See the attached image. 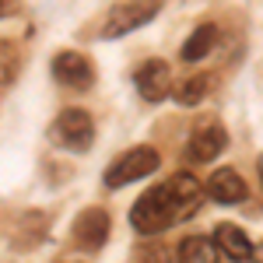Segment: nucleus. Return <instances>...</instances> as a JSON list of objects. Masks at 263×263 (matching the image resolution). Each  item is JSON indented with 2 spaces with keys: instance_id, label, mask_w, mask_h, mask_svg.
<instances>
[{
  "instance_id": "obj_1",
  "label": "nucleus",
  "mask_w": 263,
  "mask_h": 263,
  "mask_svg": "<svg viewBox=\"0 0 263 263\" xmlns=\"http://www.w3.org/2000/svg\"><path fill=\"white\" fill-rule=\"evenodd\" d=\"M130 224H134L137 232H144V235H155V232H162V228H168V224H179V221H176V207H172L168 182L151 186L141 200L134 203V211H130Z\"/></svg>"
},
{
  "instance_id": "obj_2",
  "label": "nucleus",
  "mask_w": 263,
  "mask_h": 263,
  "mask_svg": "<svg viewBox=\"0 0 263 263\" xmlns=\"http://www.w3.org/2000/svg\"><path fill=\"white\" fill-rule=\"evenodd\" d=\"M158 151L155 147H147V144H141V147H130L126 155H120L116 162L105 168V186L109 190H120V186H130V182H137L141 176H151L155 168H158Z\"/></svg>"
},
{
  "instance_id": "obj_3",
  "label": "nucleus",
  "mask_w": 263,
  "mask_h": 263,
  "mask_svg": "<svg viewBox=\"0 0 263 263\" xmlns=\"http://www.w3.org/2000/svg\"><path fill=\"white\" fill-rule=\"evenodd\" d=\"M158 7H162V0H126V4H116L112 14L105 18L102 35H105V39H120V35H126V32L147 25V21L158 14Z\"/></svg>"
},
{
  "instance_id": "obj_4",
  "label": "nucleus",
  "mask_w": 263,
  "mask_h": 263,
  "mask_svg": "<svg viewBox=\"0 0 263 263\" xmlns=\"http://www.w3.org/2000/svg\"><path fill=\"white\" fill-rule=\"evenodd\" d=\"M57 137L70 151H88L95 141V123L84 109H63L57 116Z\"/></svg>"
},
{
  "instance_id": "obj_5",
  "label": "nucleus",
  "mask_w": 263,
  "mask_h": 263,
  "mask_svg": "<svg viewBox=\"0 0 263 263\" xmlns=\"http://www.w3.org/2000/svg\"><path fill=\"white\" fill-rule=\"evenodd\" d=\"M224 147H228V134H224V126H221V123H214V120H207V123H200V126L190 134V141H186V155H190L193 162H214Z\"/></svg>"
},
{
  "instance_id": "obj_6",
  "label": "nucleus",
  "mask_w": 263,
  "mask_h": 263,
  "mask_svg": "<svg viewBox=\"0 0 263 263\" xmlns=\"http://www.w3.org/2000/svg\"><path fill=\"white\" fill-rule=\"evenodd\" d=\"M168 193H172V207H176V221H190L203 203V186L190 172H176L168 179Z\"/></svg>"
},
{
  "instance_id": "obj_7",
  "label": "nucleus",
  "mask_w": 263,
  "mask_h": 263,
  "mask_svg": "<svg viewBox=\"0 0 263 263\" xmlns=\"http://www.w3.org/2000/svg\"><path fill=\"white\" fill-rule=\"evenodd\" d=\"M134 84H137L141 99L162 102L165 95H168V88H172V70H168L165 60H147V63H141V70L134 74Z\"/></svg>"
},
{
  "instance_id": "obj_8",
  "label": "nucleus",
  "mask_w": 263,
  "mask_h": 263,
  "mask_svg": "<svg viewBox=\"0 0 263 263\" xmlns=\"http://www.w3.org/2000/svg\"><path fill=\"white\" fill-rule=\"evenodd\" d=\"M53 78L60 84H67V88H88V84L95 81V70H91L88 57L67 49V53H57L53 57Z\"/></svg>"
},
{
  "instance_id": "obj_9",
  "label": "nucleus",
  "mask_w": 263,
  "mask_h": 263,
  "mask_svg": "<svg viewBox=\"0 0 263 263\" xmlns=\"http://www.w3.org/2000/svg\"><path fill=\"white\" fill-rule=\"evenodd\" d=\"M214 249H218L221 260H235V263L256 256V246L249 242V235L239 224H218L214 228Z\"/></svg>"
},
{
  "instance_id": "obj_10",
  "label": "nucleus",
  "mask_w": 263,
  "mask_h": 263,
  "mask_svg": "<svg viewBox=\"0 0 263 263\" xmlns=\"http://www.w3.org/2000/svg\"><path fill=\"white\" fill-rule=\"evenodd\" d=\"M203 193H207L211 200H218V203H242L249 190H246L242 176H239L235 168H218V172H211Z\"/></svg>"
},
{
  "instance_id": "obj_11",
  "label": "nucleus",
  "mask_w": 263,
  "mask_h": 263,
  "mask_svg": "<svg viewBox=\"0 0 263 263\" xmlns=\"http://www.w3.org/2000/svg\"><path fill=\"white\" fill-rule=\"evenodd\" d=\"M74 239H78V246H84L88 253L102 249L105 239H109V214H105V211H84L81 218L74 221Z\"/></svg>"
},
{
  "instance_id": "obj_12",
  "label": "nucleus",
  "mask_w": 263,
  "mask_h": 263,
  "mask_svg": "<svg viewBox=\"0 0 263 263\" xmlns=\"http://www.w3.org/2000/svg\"><path fill=\"white\" fill-rule=\"evenodd\" d=\"M214 42H218V28H214V25H200L190 39L182 42V60H186V63L203 60V57L214 49Z\"/></svg>"
},
{
  "instance_id": "obj_13",
  "label": "nucleus",
  "mask_w": 263,
  "mask_h": 263,
  "mask_svg": "<svg viewBox=\"0 0 263 263\" xmlns=\"http://www.w3.org/2000/svg\"><path fill=\"white\" fill-rule=\"evenodd\" d=\"M211 88H214V78L211 74H197V78H186V81L172 91V99L179 102V105H197L211 95Z\"/></svg>"
},
{
  "instance_id": "obj_14",
  "label": "nucleus",
  "mask_w": 263,
  "mask_h": 263,
  "mask_svg": "<svg viewBox=\"0 0 263 263\" xmlns=\"http://www.w3.org/2000/svg\"><path fill=\"white\" fill-rule=\"evenodd\" d=\"M179 260H200V263H211L218 260V249H214V239H200V235H190L179 242Z\"/></svg>"
},
{
  "instance_id": "obj_15",
  "label": "nucleus",
  "mask_w": 263,
  "mask_h": 263,
  "mask_svg": "<svg viewBox=\"0 0 263 263\" xmlns=\"http://www.w3.org/2000/svg\"><path fill=\"white\" fill-rule=\"evenodd\" d=\"M18 11V0H0V18H11Z\"/></svg>"
},
{
  "instance_id": "obj_16",
  "label": "nucleus",
  "mask_w": 263,
  "mask_h": 263,
  "mask_svg": "<svg viewBox=\"0 0 263 263\" xmlns=\"http://www.w3.org/2000/svg\"><path fill=\"white\" fill-rule=\"evenodd\" d=\"M256 168H260V182H263V155H260V162H256Z\"/></svg>"
},
{
  "instance_id": "obj_17",
  "label": "nucleus",
  "mask_w": 263,
  "mask_h": 263,
  "mask_svg": "<svg viewBox=\"0 0 263 263\" xmlns=\"http://www.w3.org/2000/svg\"><path fill=\"white\" fill-rule=\"evenodd\" d=\"M256 256H263V246H260V249H256Z\"/></svg>"
}]
</instances>
